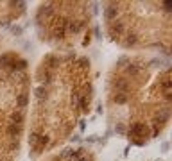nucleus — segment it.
Listing matches in <instances>:
<instances>
[{
	"label": "nucleus",
	"instance_id": "obj_1",
	"mask_svg": "<svg viewBox=\"0 0 172 161\" xmlns=\"http://www.w3.org/2000/svg\"><path fill=\"white\" fill-rule=\"evenodd\" d=\"M131 131L135 136H147V132H149V129H147V125L145 124H140V122H136V124H133L131 125Z\"/></svg>",
	"mask_w": 172,
	"mask_h": 161
},
{
	"label": "nucleus",
	"instance_id": "obj_2",
	"mask_svg": "<svg viewBox=\"0 0 172 161\" xmlns=\"http://www.w3.org/2000/svg\"><path fill=\"white\" fill-rule=\"evenodd\" d=\"M64 32H67V21H61V24H59V25H56V29H54V36L63 38V36H64Z\"/></svg>",
	"mask_w": 172,
	"mask_h": 161
},
{
	"label": "nucleus",
	"instance_id": "obj_3",
	"mask_svg": "<svg viewBox=\"0 0 172 161\" xmlns=\"http://www.w3.org/2000/svg\"><path fill=\"white\" fill-rule=\"evenodd\" d=\"M22 132V125H16V124H9V127H7V134L9 136H13V138H16L18 134Z\"/></svg>",
	"mask_w": 172,
	"mask_h": 161
},
{
	"label": "nucleus",
	"instance_id": "obj_4",
	"mask_svg": "<svg viewBox=\"0 0 172 161\" xmlns=\"http://www.w3.org/2000/svg\"><path fill=\"white\" fill-rule=\"evenodd\" d=\"M110 32H111V34H117V36H120V34H124V25L120 24V21H117V24H111V27H110Z\"/></svg>",
	"mask_w": 172,
	"mask_h": 161
},
{
	"label": "nucleus",
	"instance_id": "obj_5",
	"mask_svg": "<svg viewBox=\"0 0 172 161\" xmlns=\"http://www.w3.org/2000/svg\"><path fill=\"white\" fill-rule=\"evenodd\" d=\"M67 156H70V161H86V157H84L82 154L75 152V150H68Z\"/></svg>",
	"mask_w": 172,
	"mask_h": 161
},
{
	"label": "nucleus",
	"instance_id": "obj_6",
	"mask_svg": "<svg viewBox=\"0 0 172 161\" xmlns=\"http://www.w3.org/2000/svg\"><path fill=\"white\" fill-rule=\"evenodd\" d=\"M22 122H24V114H22V113H13L11 114V124L22 125Z\"/></svg>",
	"mask_w": 172,
	"mask_h": 161
},
{
	"label": "nucleus",
	"instance_id": "obj_7",
	"mask_svg": "<svg viewBox=\"0 0 172 161\" xmlns=\"http://www.w3.org/2000/svg\"><path fill=\"white\" fill-rule=\"evenodd\" d=\"M127 100V93H125V91H118V93L115 95V102L117 104H124Z\"/></svg>",
	"mask_w": 172,
	"mask_h": 161
},
{
	"label": "nucleus",
	"instance_id": "obj_8",
	"mask_svg": "<svg viewBox=\"0 0 172 161\" xmlns=\"http://www.w3.org/2000/svg\"><path fill=\"white\" fill-rule=\"evenodd\" d=\"M117 13H118V11H117V7H108L104 14H106V18H108V20H113V18L117 16Z\"/></svg>",
	"mask_w": 172,
	"mask_h": 161
},
{
	"label": "nucleus",
	"instance_id": "obj_9",
	"mask_svg": "<svg viewBox=\"0 0 172 161\" xmlns=\"http://www.w3.org/2000/svg\"><path fill=\"white\" fill-rule=\"evenodd\" d=\"M50 143V138L47 136V134H39V140H38V145H41V147H45V145H49Z\"/></svg>",
	"mask_w": 172,
	"mask_h": 161
},
{
	"label": "nucleus",
	"instance_id": "obj_10",
	"mask_svg": "<svg viewBox=\"0 0 172 161\" xmlns=\"http://www.w3.org/2000/svg\"><path fill=\"white\" fill-rule=\"evenodd\" d=\"M16 106H18V107H25V106H27V95H25V93L20 95V97L16 99Z\"/></svg>",
	"mask_w": 172,
	"mask_h": 161
},
{
	"label": "nucleus",
	"instance_id": "obj_11",
	"mask_svg": "<svg viewBox=\"0 0 172 161\" xmlns=\"http://www.w3.org/2000/svg\"><path fill=\"white\" fill-rule=\"evenodd\" d=\"M79 104H81V107L86 111V109H88V106H90V95H84V97L79 100Z\"/></svg>",
	"mask_w": 172,
	"mask_h": 161
},
{
	"label": "nucleus",
	"instance_id": "obj_12",
	"mask_svg": "<svg viewBox=\"0 0 172 161\" xmlns=\"http://www.w3.org/2000/svg\"><path fill=\"white\" fill-rule=\"evenodd\" d=\"M38 140H39V134H38V132H32V134L29 136V143H31L32 147H38Z\"/></svg>",
	"mask_w": 172,
	"mask_h": 161
},
{
	"label": "nucleus",
	"instance_id": "obj_13",
	"mask_svg": "<svg viewBox=\"0 0 172 161\" xmlns=\"http://www.w3.org/2000/svg\"><path fill=\"white\" fill-rule=\"evenodd\" d=\"M36 97H38V99H43V97H47V89L43 88V86L36 88Z\"/></svg>",
	"mask_w": 172,
	"mask_h": 161
},
{
	"label": "nucleus",
	"instance_id": "obj_14",
	"mask_svg": "<svg viewBox=\"0 0 172 161\" xmlns=\"http://www.w3.org/2000/svg\"><path fill=\"white\" fill-rule=\"evenodd\" d=\"M127 70H129V74H133V75H138V74H140V68H138L136 64H131Z\"/></svg>",
	"mask_w": 172,
	"mask_h": 161
},
{
	"label": "nucleus",
	"instance_id": "obj_15",
	"mask_svg": "<svg viewBox=\"0 0 172 161\" xmlns=\"http://www.w3.org/2000/svg\"><path fill=\"white\" fill-rule=\"evenodd\" d=\"M70 102H72V106H79V95H77V93H72Z\"/></svg>",
	"mask_w": 172,
	"mask_h": 161
},
{
	"label": "nucleus",
	"instance_id": "obj_16",
	"mask_svg": "<svg viewBox=\"0 0 172 161\" xmlns=\"http://www.w3.org/2000/svg\"><path fill=\"white\" fill-rule=\"evenodd\" d=\"M135 43H136V36H133V38L129 36V38L125 39V45H127V47H129V45H135Z\"/></svg>",
	"mask_w": 172,
	"mask_h": 161
},
{
	"label": "nucleus",
	"instance_id": "obj_17",
	"mask_svg": "<svg viewBox=\"0 0 172 161\" xmlns=\"http://www.w3.org/2000/svg\"><path fill=\"white\" fill-rule=\"evenodd\" d=\"M117 131H118V132H124V131H125V127H124V125H117Z\"/></svg>",
	"mask_w": 172,
	"mask_h": 161
}]
</instances>
